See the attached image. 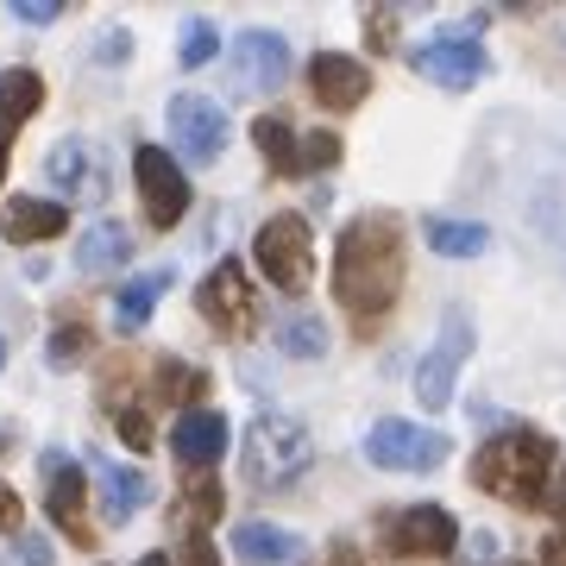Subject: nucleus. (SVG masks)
<instances>
[{"label": "nucleus", "mask_w": 566, "mask_h": 566, "mask_svg": "<svg viewBox=\"0 0 566 566\" xmlns=\"http://www.w3.org/2000/svg\"><path fill=\"white\" fill-rule=\"evenodd\" d=\"M221 57V25L214 20H182V32H177V63L182 70H202V63H214Z\"/></svg>", "instance_id": "a878e982"}, {"label": "nucleus", "mask_w": 566, "mask_h": 566, "mask_svg": "<svg viewBox=\"0 0 566 566\" xmlns=\"http://www.w3.org/2000/svg\"><path fill=\"white\" fill-rule=\"evenodd\" d=\"M133 252V233L120 221H95L76 240V271L82 277H102V271H120V259Z\"/></svg>", "instance_id": "412c9836"}, {"label": "nucleus", "mask_w": 566, "mask_h": 566, "mask_svg": "<svg viewBox=\"0 0 566 566\" xmlns=\"http://www.w3.org/2000/svg\"><path fill=\"white\" fill-rule=\"evenodd\" d=\"M453 453L441 428H422V422H403V416H385V422L365 428V460L378 472H434V465Z\"/></svg>", "instance_id": "0eeeda50"}, {"label": "nucleus", "mask_w": 566, "mask_h": 566, "mask_svg": "<svg viewBox=\"0 0 566 566\" xmlns=\"http://www.w3.org/2000/svg\"><path fill=\"white\" fill-rule=\"evenodd\" d=\"M44 182L57 189L63 202H82V208H107V196H114L107 151L95 139H82V133H70V139H57L44 151Z\"/></svg>", "instance_id": "423d86ee"}, {"label": "nucleus", "mask_w": 566, "mask_h": 566, "mask_svg": "<svg viewBox=\"0 0 566 566\" xmlns=\"http://www.w3.org/2000/svg\"><path fill=\"white\" fill-rule=\"evenodd\" d=\"M120 441L133 447V453H151V416H139V409H120Z\"/></svg>", "instance_id": "c756f323"}, {"label": "nucleus", "mask_w": 566, "mask_h": 566, "mask_svg": "<svg viewBox=\"0 0 566 566\" xmlns=\"http://www.w3.org/2000/svg\"><path fill=\"white\" fill-rule=\"evenodd\" d=\"M133 566H170V560H164V554H145V560H133Z\"/></svg>", "instance_id": "58836bf2"}, {"label": "nucleus", "mask_w": 566, "mask_h": 566, "mask_svg": "<svg viewBox=\"0 0 566 566\" xmlns=\"http://www.w3.org/2000/svg\"><path fill=\"white\" fill-rule=\"evenodd\" d=\"M44 107V82H39V70H7L0 76V120H32Z\"/></svg>", "instance_id": "b1692460"}, {"label": "nucleus", "mask_w": 566, "mask_h": 566, "mask_svg": "<svg viewBox=\"0 0 566 566\" xmlns=\"http://www.w3.org/2000/svg\"><path fill=\"white\" fill-rule=\"evenodd\" d=\"M409 70L428 76L434 88H472V82H485L491 57H485V44H479V20L447 25V32H434L428 44H416V51H409Z\"/></svg>", "instance_id": "6e6552de"}, {"label": "nucleus", "mask_w": 566, "mask_h": 566, "mask_svg": "<svg viewBox=\"0 0 566 566\" xmlns=\"http://www.w3.org/2000/svg\"><path fill=\"white\" fill-rule=\"evenodd\" d=\"M20 560L25 566H44V542H39V535H25V542H20Z\"/></svg>", "instance_id": "f704fd0d"}, {"label": "nucleus", "mask_w": 566, "mask_h": 566, "mask_svg": "<svg viewBox=\"0 0 566 566\" xmlns=\"http://www.w3.org/2000/svg\"><path fill=\"white\" fill-rule=\"evenodd\" d=\"M252 145L271 158V170H277V177H303V158H296V126H290V120H277V114L252 120Z\"/></svg>", "instance_id": "5701e85b"}, {"label": "nucleus", "mask_w": 566, "mask_h": 566, "mask_svg": "<svg viewBox=\"0 0 566 566\" xmlns=\"http://www.w3.org/2000/svg\"><path fill=\"white\" fill-rule=\"evenodd\" d=\"M189 566H221V554H214L202 535H189Z\"/></svg>", "instance_id": "473e14b6"}, {"label": "nucleus", "mask_w": 566, "mask_h": 566, "mask_svg": "<svg viewBox=\"0 0 566 566\" xmlns=\"http://www.w3.org/2000/svg\"><path fill=\"white\" fill-rule=\"evenodd\" d=\"M547 479H554V441H547L542 428H523V422L491 434L479 447V460H472V485L516 504V510H542Z\"/></svg>", "instance_id": "f03ea898"}, {"label": "nucleus", "mask_w": 566, "mask_h": 566, "mask_svg": "<svg viewBox=\"0 0 566 566\" xmlns=\"http://www.w3.org/2000/svg\"><path fill=\"white\" fill-rule=\"evenodd\" d=\"M170 283H177L170 264H151V271H139V277H126L120 296H114V327H120V334H139V327L158 315V303H164Z\"/></svg>", "instance_id": "a211bd4d"}, {"label": "nucleus", "mask_w": 566, "mask_h": 566, "mask_svg": "<svg viewBox=\"0 0 566 566\" xmlns=\"http://www.w3.org/2000/svg\"><path fill=\"white\" fill-rule=\"evenodd\" d=\"M465 359H472V315H465V308H447L434 346H428L422 365H416V403H422V409H447V403H453V385H460Z\"/></svg>", "instance_id": "1a4fd4ad"}, {"label": "nucleus", "mask_w": 566, "mask_h": 566, "mask_svg": "<svg viewBox=\"0 0 566 566\" xmlns=\"http://www.w3.org/2000/svg\"><path fill=\"white\" fill-rule=\"evenodd\" d=\"M542 566H566V542H554V547H547V554H542Z\"/></svg>", "instance_id": "4c0bfd02"}, {"label": "nucleus", "mask_w": 566, "mask_h": 566, "mask_svg": "<svg viewBox=\"0 0 566 566\" xmlns=\"http://www.w3.org/2000/svg\"><path fill=\"white\" fill-rule=\"evenodd\" d=\"M378 535H385V547L397 560H441V554H453V542H460V523H453L441 504H403L378 523Z\"/></svg>", "instance_id": "9b49d317"}, {"label": "nucleus", "mask_w": 566, "mask_h": 566, "mask_svg": "<svg viewBox=\"0 0 566 566\" xmlns=\"http://www.w3.org/2000/svg\"><path fill=\"white\" fill-rule=\"evenodd\" d=\"M63 227H70V208L44 202V196H7L0 202V240H13V245H44V240H57Z\"/></svg>", "instance_id": "dca6fc26"}, {"label": "nucleus", "mask_w": 566, "mask_h": 566, "mask_svg": "<svg viewBox=\"0 0 566 566\" xmlns=\"http://www.w3.org/2000/svg\"><path fill=\"white\" fill-rule=\"evenodd\" d=\"M334 296H340V308L353 315L359 334H371L397 308V296H403V221L390 208H371L353 227H340Z\"/></svg>", "instance_id": "f257e3e1"}, {"label": "nucleus", "mask_w": 566, "mask_h": 566, "mask_svg": "<svg viewBox=\"0 0 566 566\" xmlns=\"http://www.w3.org/2000/svg\"><path fill=\"white\" fill-rule=\"evenodd\" d=\"M164 133H170V158H189V164H214L233 139L227 107L214 95H196V88H177L164 102Z\"/></svg>", "instance_id": "39448f33"}, {"label": "nucleus", "mask_w": 566, "mask_h": 566, "mask_svg": "<svg viewBox=\"0 0 566 566\" xmlns=\"http://www.w3.org/2000/svg\"><path fill=\"white\" fill-rule=\"evenodd\" d=\"M252 264L264 271V283H277L283 296H303L315 277V233L303 214H271L252 233Z\"/></svg>", "instance_id": "20e7f679"}, {"label": "nucleus", "mask_w": 566, "mask_h": 566, "mask_svg": "<svg viewBox=\"0 0 566 566\" xmlns=\"http://www.w3.org/2000/svg\"><path fill=\"white\" fill-rule=\"evenodd\" d=\"M7 151H13V120H0V177H7Z\"/></svg>", "instance_id": "e433bc0d"}, {"label": "nucleus", "mask_w": 566, "mask_h": 566, "mask_svg": "<svg viewBox=\"0 0 566 566\" xmlns=\"http://www.w3.org/2000/svg\"><path fill=\"white\" fill-rule=\"evenodd\" d=\"M547 504H554V516L566 523V460H560V472H554V491H547Z\"/></svg>", "instance_id": "72a5a7b5"}, {"label": "nucleus", "mask_w": 566, "mask_h": 566, "mask_svg": "<svg viewBox=\"0 0 566 566\" xmlns=\"http://www.w3.org/2000/svg\"><path fill=\"white\" fill-rule=\"evenodd\" d=\"M13 13H20L25 25H57V20H63L57 0H13Z\"/></svg>", "instance_id": "7c9ffc66"}, {"label": "nucleus", "mask_w": 566, "mask_h": 566, "mask_svg": "<svg viewBox=\"0 0 566 566\" xmlns=\"http://www.w3.org/2000/svg\"><path fill=\"white\" fill-rule=\"evenodd\" d=\"M308 88H315V102L346 114V107H359L371 95V70L359 57H346V51H322V57H308Z\"/></svg>", "instance_id": "2eb2a0df"}, {"label": "nucleus", "mask_w": 566, "mask_h": 566, "mask_svg": "<svg viewBox=\"0 0 566 566\" xmlns=\"http://www.w3.org/2000/svg\"><path fill=\"white\" fill-rule=\"evenodd\" d=\"M126 51H133V32L126 25H107L102 39H95V63H107V70H120Z\"/></svg>", "instance_id": "c85d7f7f"}, {"label": "nucleus", "mask_w": 566, "mask_h": 566, "mask_svg": "<svg viewBox=\"0 0 566 566\" xmlns=\"http://www.w3.org/2000/svg\"><path fill=\"white\" fill-rule=\"evenodd\" d=\"M233 82L252 88V95H277L290 82V39L271 32V25H245L233 39Z\"/></svg>", "instance_id": "ddd939ff"}, {"label": "nucleus", "mask_w": 566, "mask_h": 566, "mask_svg": "<svg viewBox=\"0 0 566 566\" xmlns=\"http://www.w3.org/2000/svg\"><path fill=\"white\" fill-rule=\"evenodd\" d=\"M233 554L252 566H290V560H303V535H290L277 523H240L233 528Z\"/></svg>", "instance_id": "aec40b11"}, {"label": "nucleus", "mask_w": 566, "mask_h": 566, "mask_svg": "<svg viewBox=\"0 0 566 566\" xmlns=\"http://www.w3.org/2000/svg\"><path fill=\"white\" fill-rule=\"evenodd\" d=\"M88 340H95V334H88L82 322L57 327V334L44 340V359H51V371H70V365H82V353H88Z\"/></svg>", "instance_id": "bb28decb"}, {"label": "nucleus", "mask_w": 566, "mask_h": 566, "mask_svg": "<svg viewBox=\"0 0 566 566\" xmlns=\"http://www.w3.org/2000/svg\"><path fill=\"white\" fill-rule=\"evenodd\" d=\"M422 240L434 245L441 259H479V252L491 245V227L485 221H447V214H428Z\"/></svg>", "instance_id": "4be33fe9"}, {"label": "nucleus", "mask_w": 566, "mask_h": 566, "mask_svg": "<svg viewBox=\"0 0 566 566\" xmlns=\"http://www.w3.org/2000/svg\"><path fill=\"white\" fill-rule=\"evenodd\" d=\"M133 182H139V202H145V221L170 233L182 221V208H189V177H182V164L164 151V145H139L133 151Z\"/></svg>", "instance_id": "f8f14e48"}, {"label": "nucleus", "mask_w": 566, "mask_h": 566, "mask_svg": "<svg viewBox=\"0 0 566 566\" xmlns=\"http://www.w3.org/2000/svg\"><path fill=\"white\" fill-rule=\"evenodd\" d=\"M44 510H51V523L70 535L76 547H88V479H82V465L70 453H44Z\"/></svg>", "instance_id": "4468645a"}, {"label": "nucleus", "mask_w": 566, "mask_h": 566, "mask_svg": "<svg viewBox=\"0 0 566 566\" xmlns=\"http://www.w3.org/2000/svg\"><path fill=\"white\" fill-rule=\"evenodd\" d=\"M170 453H177L182 465H214L227 453V416L221 409H182L177 428H170Z\"/></svg>", "instance_id": "f3484780"}, {"label": "nucleus", "mask_w": 566, "mask_h": 566, "mask_svg": "<svg viewBox=\"0 0 566 566\" xmlns=\"http://www.w3.org/2000/svg\"><path fill=\"white\" fill-rule=\"evenodd\" d=\"M95 497H102V516L120 528L151 504V479L133 472V465H95Z\"/></svg>", "instance_id": "6ab92c4d"}, {"label": "nucleus", "mask_w": 566, "mask_h": 566, "mask_svg": "<svg viewBox=\"0 0 566 566\" xmlns=\"http://www.w3.org/2000/svg\"><path fill=\"white\" fill-rule=\"evenodd\" d=\"M390 32H397V25H390V13H371V44H390Z\"/></svg>", "instance_id": "c9c22d12"}, {"label": "nucleus", "mask_w": 566, "mask_h": 566, "mask_svg": "<svg viewBox=\"0 0 566 566\" xmlns=\"http://www.w3.org/2000/svg\"><path fill=\"white\" fill-rule=\"evenodd\" d=\"M0 365H7V340H0Z\"/></svg>", "instance_id": "ea45409f"}, {"label": "nucleus", "mask_w": 566, "mask_h": 566, "mask_svg": "<svg viewBox=\"0 0 566 566\" xmlns=\"http://www.w3.org/2000/svg\"><path fill=\"white\" fill-rule=\"evenodd\" d=\"M277 353H283V359H322V353H327L322 315H290V322L277 327Z\"/></svg>", "instance_id": "393cba45"}, {"label": "nucleus", "mask_w": 566, "mask_h": 566, "mask_svg": "<svg viewBox=\"0 0 566 566\" xmlns=\"http://www.w3.org/2000/svg\"><path fill=\"white\" fill-rule=\"evenodd\" d=\"M308 460H315V441H308V428L296 416H283V409L252 416L240 441V472L252 491H290L308 472Z\"/></svg>", "instance_id": "7ed1b4c3"}, {"label": "nucleus", "mask_w": 566, "mask_h": 566, "mask_svg": "<svg viewBox=\"0 0 566 566\" xmlns=\"http://www.w3.org/2000/svg\"><path fill=\"white\" fill-rule=\"evenodd\" d=\"M296 158H303V170H327V164H340V139L334 133H303Z\"/></svg>", "instance_id": "cd10ccee"}, {"label": "nucleus", "mask_w": 566, "mask_h": 566, "mask_svg": "<svg viewBox=\"0 0 566 566\" xmlns=\"http://www.w3.org/2000/svg\"><path fill=\"white\" fill-rule=\"evenodd\" d=\"M196 308H202V322L214 327V334H227V340L252 334V327H259V296H252L245 264L240 259L214 264V271L202 277V290H196Z\"/></svg>", "instance_id": "9d476101"}, {"label": "nucleus", "mask_w": 566, "mask_h": 566, "mask_svg": "<svg viewBox=\"0 0 566 566\" xmlns=\"http://www.w3.org/2000/svg\"><path fill=\"white\" fill-rule=\"evenodd\" d=\"M0 528H20V497H13V485H0Z\"/></svg>", "instance_id": "2f4dec72"}]
</instances>
